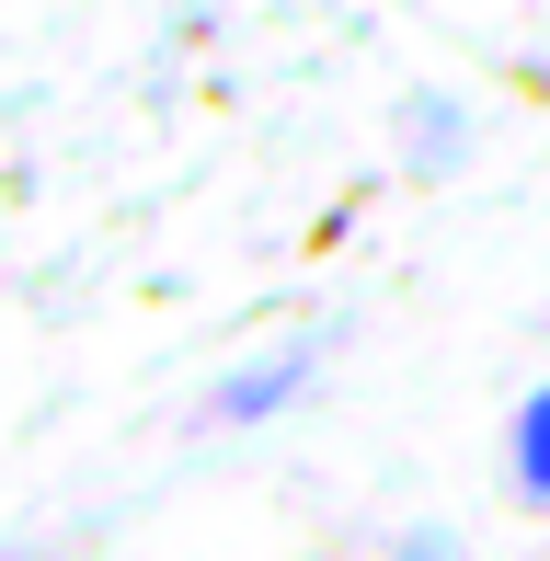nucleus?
<instances>
[{"label": "nucleus", "mask_w": 550, "mask_h": 561, "mask_svg": "<svg viewBox=\"0 0 550 561\" xmlns=\"http://www.w3.org/2000/svg\"><path fill=\"white\" fill-rule=\"evenodd\" d=\"M298 367H310V355H275V367H241V390H218V413L241 424V413H264V401H287V390H298Z\"/></svg>", "instance_id": "f257e3e1"}, {"label": "nucleus", "mask_w": 550, "mask_h": 561, "mask_svg": "<svg viewBox=\"0 0 550 561\" xmlns=\"http://www.w3.org/2000/svg\"><path fill=\"white\" fill-rule=\"evenodd\" d=\"M516 481H528V493L550 504V390L528 401V413H516Z\"/></svg>", "instance_id": "f03ea898"}]
</instances>
